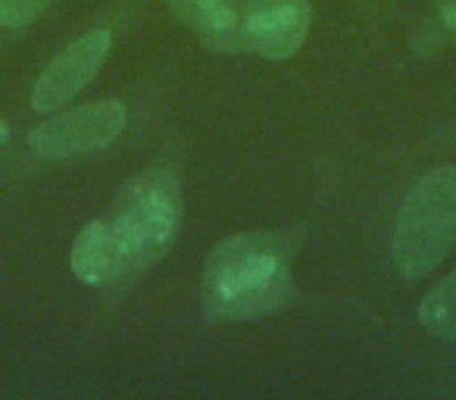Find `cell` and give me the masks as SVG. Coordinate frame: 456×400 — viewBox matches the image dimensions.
Listing matches in <instances>:
<instances>
[{
  "label": "cell",
  "mask_w": 456,
  "mask_h": 400,
  "mask_svg": "<svg viewBox=\"0 0 456 400\" xmlns=\"http://www.w3.org/2000/svg\"><path fill=\"white\" fill-rule=\"evenodd\" d=\"M47 7V0H0V26L22 29Z\"/></svg>",
  "instance_id": "obj_9"
},
{
  "label": "cell",
  "mask_w": 456,
  "mask_h": 400,
  "mask_svg": "<svg viewBox=\"0 0 456 400\" xmlns=\"http://www.w3.org/2000/svg\"><path fill=\"white\" fill-rule=\"evenodd\" d=\"M419 322L428 335L456 341V269L441 279L419 304Z\"/></svg>",
  "instance_id": "obj_8"
},
{
  "label": "cell",
  "mask_w": 456,
  "mask_h": 400,
  "mask_svg": "<svg viewBox=\"0 0 456 400\" xmlns=\"http://www.w3.org/2000/svg\"><path fill=\"white\" fill-rule=\"evenodd\" d=\"M182 225V184L169 169H147L116 194L107 216L72 241V273L85 285H110L169 254Z\"/></svg>",
  "instance_id": "obj_1"
},
{
  "label": "cell",
  "mask_w": 456,
  "mask_h": 400,
  "mask_svg": "<svg viewBox=\"0 0 456 400\" xmlns=\"http://www.w3.org/2000/svg\"><path fill=\"white\" fill-rule=\"evenodd\" d=\"M294 238L285 232H241L213 248L203 266L200 298L225 322L263 319L291 298Z\"/></svg>",
  "instance_id": "obj_2"
},
{
  "label": "cell",
  "mask_w": 456,
  "mask_h": 400,
  "mask_svg": "<svg viewBox=\"0 0 456 400\" xmlns=\"http://www.w3.org/2000/svg\"><path fill=\"white\" fill-rule=\"evenodd\" d=\"M444 22H447V29H453L456 32V0H450L447 10H444Z\"/></svg>",
  "instance_id": "obj_10"
},
{
  "label": "cell",
  "mask_w": 456,
  "mask_h": 400,
  "mask_svg": "<svg viewBox=\"0 0 456 400\" xmlns=\"http://www.w3.org/2000/svg\"><path fill=\"white\" fill-rule=\"evenodd\" d=\"M310 0H244L241 51L266 60H288L310 35Z\"/></svg>",
  "instance_id": "obj_5"
},
{
  "label": "cell",
  "mask_w": 456,
  "mask_h": 400,
  "mask_svg": "<svg viewBox=\"0 0 456 400\" xmlns=\"http://www.w3.org/2000/svg\"><path fill=\"white\" fill-rule=\"evenodd\" d=\"M126 128V107L119 101L85 103L69 113L41 122L28 132V151L41 159H69L110 147Z\"/></svg>",
  "instance_id": "obj_4"
},
{
  "label": "cell",
  "mask_w": 456,
  "mask_h": 400,
  "mask_svg": "<svg viewBox=\"0 0 456 400\" xmlns=\"http://www.w3.org/2000/svg\"><path fill=\"white\" fill-rule=\"evenodd\" d=\"M172 13L216 51H241L244 0H169Z\"/></svg>",
  "instance_id": "obj_7"
},
{
  "label": "cell",
  "mask_w": 456,
  "mask_h": 400,
  "mask_svg": "<svg viewBox=\"0 0 456 400\" xmlns=\"http://www.w3.org/2000/svg\"><path fill=\"white\" fill-rule=\"evenodd\" d=\"M110 53V32L107 29H91L78 41H72L66 51H60L57 57L47 63V69L41 72V78L32 88V107L38 113H53L57 107H63L66 101L78 94L91 78L97 76V69L103 66Z\"/></svg>",
  "instance_id": "obj_6"
},
{
  "label": "cell",
  "mask_w": 456,
  "mask_h": 400,
  "mask_svg": "<svg viewBox=\"0 0 456 400\" xmlns=\"http://www.w3.org/2000/svg\"><path fill=\"white\" fill-rule=\"evenodd\" d=\"M456 241V169L435 166L403 197L394 223V263L406 279L435 273Z\"/></svg>",
  "instance_id": "obj_3"
},
{
  "label": "cell",
  "mask_w": 456,
  "mask_h": 400,
  "mask_svg": "<svg viewBox=\"0 0 456 400\" xmlns=\"http://www.w3.org/2000/svg\"><path fill=\"white\" fill-rule=\"evenodd\" d=\"M7 135H10V126H7V119H4V116H0V144H4V141H7Z\"/></svg>",
  "instance_id": "obj_11"
}]
</instances>
